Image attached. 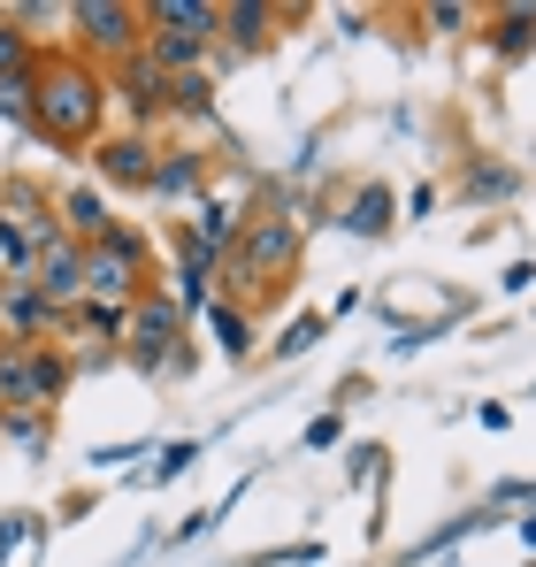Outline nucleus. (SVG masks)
Masks as SVG:
<instances>
[{"mask_svg": "<svg viewBox=\"0 0 536 567\" xmlns=\"http://www.w3.org/2000/svg\"><path fill=\"white\" fill-rule=\"evenodd\" d=\"M115 93L131 100L138 115H162V100H169V78H162V70L146 62V47H138L131 62H115V70H107V100H115Z\"/></svg>", "mask_w": 536, "mask_h": 567, "instance_id": "obj_12", "label": "nucleus"}, {"mask_svg": "<svg viewBox=\"0 0 536 567\" xmlns=\"http://www.w3.org/2000/svg\"><path fill=\"white\" fill-rule=\"evenodd\" d=\"M514 529H522V545H529V553H536V514H522V522H514Z\"/></svg>", "mask_w": 536, "mask_h": 567, "instance_id": "obj_29", "label": "nucleus"}, {"mask_svg": "<svg viewBox=\"0 0 536 567\" xmlns=\"http://www.w3.org/2000/svg\"><path fill=\"white\" fill-rule=\"evenodd\" d=\"M0 277H8V269H0Z\"/></svg>", "mask_w": 536, "mask_h": 567, "instance_id": "obj_31", "label": "nucleus"}, {"mask_svg": "<svg viewBox=\"0 0 536 567\" xmlns=\"http://www.w3.org/2000/svg\"><path fill=\"white\" fill-rule=\"evenodd\" d=\"M107 70H92L85 54H39V100H31V131L54 146H92L107 123Z\"/></svg>", "mask_w": 536, "mask_h": 567, "instance_id": "obj_1", "label": "nucleus"}, {"mask_svg": "<svg viewBox=\"0 0 536 567\" xmlns=\"http://www.w3.org/2000/svg\"><path fill=\"white\" fill-rule=\"evenodd\" d=\"M207 39H177V31H146V62L162 70V78H199L207 70Z\"/></svg>", "mask_w": 536, "mask_h": 567, "instance_id": "obj_15", "label": "nucleus"}, {"mask_svg": "<svg viewBox=\"0 0 536 567\" xmlns=\"http://www.w3.org/2000/svg\"><path fill=\"white\" fill-rule=\"evenodd\" d=\"M223 8L215 0H146V31H177V39H207L215 47Z\"/></svg>", "mask_w": 536, "mask_h": 567, "instance_id": "obj_13", "label": "nucleus"}, {"mask_svg": "<svg viewBox=\"0 0 536 567\" xmlns=\"http://www.w3.org/2000/svg\"><path fill=\"white\" fill-rule=\"evenodd\" d=\"M70 353L62 346H16L0 353V406H23V414H47L62 391H70Z\"/></svg>", "mask_w": 536, "mask_h": 567, "instance_id": "obj_5", "label": "nucleus"}, {"mask_svg": "<svg viewBox=\"0 0 536 567\" xmlns=\"http://www.w3.org/2000/svg\"><path fill=\"white\" fill-rule=\"evenodd\" d=\"M238 230H246V215H230L223 199H199V215H192V230H184V238H192V246H207V254H230V246H238Z\"/></svg>", "mask_w": 536, "mask_h": 567, "instance_id": "obj_18", "label": "nucleus"}, {"mask_svg": "<svg viewBox=\"0 0 536 567\" xmlns=\"http://www.w3.org/2000/svg\"><path fill=\"white\" fill-rule=\"evenodd\" d=\"M192 461H199V445H162V461H154V483H177Z\"/></svg>", "mask_w": 536, "mask_h": 567, "instance_id": "obj_27", "label": "nucleus"}, {"mask_svg": "<svg viewBox=\"0 0 536 567\" xmlns=\"http://www.w3.org/2000/svg\"><path fill=\"white\" fill-rule=\"evenodd\" d=\"M31 100H39V62L0 78V115H8V123H23V131H31Z\"/></svg>", "mask_w": 536, "mask_h": 567, "instance_id": "obj_21", "label": "nucleus"}, {"mask_svg": "<svg viewBox=\"0 0 536 567\" xmlns=\"http://www.w3.org/2000/svg\"><path fill=\"white\" fill-rule=\"evenodd\" d=\"M123 361L138 377H184V315L177 299H162L154 284L131 299V322H123Z\"/></svg>", "mask_w": 536, "mask_h": 567, "instance_id": "obj_3", "label": "nucleus"}, {"mask_svg": "<svg viewBox=\"0 0 536 567\" xmlns=\"http://www.w3.org/2000/svg\"><path fill=\"white\" fill-rule=\"evenodd\" d=\"M31 284H39L47 307H78V299H85V246H70V238L47 246V254L31 261Z\"/></svg>", "mask_w": 536, "mask_h": 567, "instance_id": "obj_10", "label": "nucleus"}, {"mask_svg": "<svg viewBox=\"0 0 536 567\" xmlns=\"http://www.w3.org/2000/svg\"><path fill=\"white\" fill-rule=\"evenodd\" d=\"M483 47L498 62H529L536 54V8H491L483 16Z\"/></svg>", "mask_w": 536, "mask_h": 567, "instance_id": "obj_14", "label": "nucleus"}, {"mask_svg": "<svg viewBox=\"0 0 536 567\" xmlns=\"http://www.w3.org/2000/svg\"><path fill=\"white\" fill-rule=\"evenodd\" d=\"M54 338H62V307H47L31 277H0V353L54 346Z\"/></svg>", "mask_w": 536, "mask_h": 567, "instance_id": "obj_7", "label": "nucleus"}, {"mask_svg": "<svg viewBox=\"0 0 536 567\" xmlns=\"http://www.w3.org/2000/svg\"><path fill=\"white\" fill-rule=\"evenodd\" d=\"M391 207H399L391 185H360L353 199H346V215H338V223H346L353 238H383V230H391Z\"/></svg>", "mask_w": 536, "mask_h": 567, "instance_id": "obj_17", "label": "nucleus"}, {"mask_svg": "<svg viewBox=\"0 0 536 567\" xmlns=\"http://www.w3.org/2000/svg\"><path fill=\"white\" fill-rule=\"evenodd\" d=\"M522 567H536V560H522Z\"/></svg>", "mask_w": 536, "mask_h": 567, "instance_id": "obj_30", "label": "nucleus"}, {"mask_svg": "<svg viewBox=\"0 0 536 567\" xmlns=\"http://www.w3.org/2000/svg\"><path fill=\"white\" fill-rule=\"evenodd\" d=\"M338 437H346V422H338V414H315V422H307V453H330Z\"/></svg>", "mask_w": 536, "mask_h": 567, "instance_id": "obj_28", "label": "nucleus"}, {"mask_svg": "<svg viewBox=\"0 0 536 567\" xmlns=\"http://www.w3.org/2000/svg\"><path fill=\"white\" fill-rule=\"evenodd\" d=\"M31 62H39V54H31V31L16 23V8H0V78H8V70H31Z\"/></svg>", "mask_w": 536, "mask_h": 567, "instance_id": "obj_24", "label": "nucleus"}, {"mask_svg": "<svg viewBox=\"0 0 536 567\" xmlns=\"http://www.w3.org/2000/svg\"><path fill=\"white\" fill-rule=\"evenodd\" d=\"M322 330H330L322 315H299V322L276 338V353H284V361H299V353H315V346H322Z\"/></svg>", "mask_w": 536, "mask_h": 567, "instance_id": "obj_25", "label": "nucleus"}, {"mask_svg": "<svg viewBox=\"0 0 536 567\" xmlns=\"http://www.w3.org/2000/svg\"><path fill=\"white\" fill-rule=\"evenodd\" d=\"M70 31H78V54L92 70H115V62H131L146 47V8H131V0H78Z\"/></svg>", "mask_w": 536, "mask_h": 567, "instance_id": "obj_4", "label": "nucleus"}, {"mask_svg": "<svg viewBox=\"0 0 536 567\" xmlns=\"http://www.w3.org/2000/svg\"><path fill=\"white\" fill-rule=\"evenodd\" d=\"M162 115H215V85H207V78H169Z\"/></svg>", "mask_w": 536, "mask_h": 567, "instance_id": "obj_23", "label": "nucleus"}, {"mask_svg": "<svg viewBox=\"0 0 536 567\" xmlns=\"http://www.w3.org/2000/svg\"><path fill=\"white\" fill-rule=\"evenodd\" d=\"M0 437L16 445V453H47V414H23V406H0Z\"/></svg>", "mask_w": 536, "mask_h": 567, "instance_id": "obj_22", "label": "nucleus"}, {"mask_svg": "<svg viewBox=\"0 0 536 567\" xmlns=\"http://www.w3.org/2000/svg\"><path fill=\"white\" fill-rule=\"evenodd\" d=\"M514 185H522V169H514V162H475V169L460 177L467 199H514Z\"/></svg>", "mask_w": 536, "mask_h": 567, "instance_id": "obj_20", "label": "nucleus"}, {"mask_svg": "<svg viewBox=\"0 0 536 567\" xmlns=\"http://www.w3.org/2000/svg\"><path fill=\"white\" fill-rule=\"evenodd\" d=\"M154 138L146 131H123V138H100V185H123V192H146L154 185Z\"/></svg>", "mask_w": 536, "mask_h": 567, "instance_id": "obj_9", "label": "nucleus"}, {"mask_svg": "<svg viewBox=\"0 0 536 567\" xmlns=\"http://www.w3.org/2000/svg\"><path fill=\"white\" fill-rule=\"evenodd\" d=\"M299 269V223L291 215H246V230H238V246H230V299L246 307V299H261L268 284H291Z\"/></svg>", "mask_w": 536, "mask_h": 567, "instance_id": "obj_2", "label": "nucleus"}, {"mask_svg": "<svg viewBox=\"0 0 536 567\" xmlns=\"http://www.w3.org/2000/svg\"><path fill=\"white\" fill-rule=\"evenodd\" d=\"M207 330H215L223 361H246V353H254V322H246V307L223 299V291H215V307H207Z\"/></svg>", "mask_w": 536, "mask_h": 567, "instance_id": "obj_19", "label": "nucleus"}, {"mask_svg": "<svg viewBox=\"0 0 536 567\" xmlns=\"http://www.w3.org/2000/svg\"><path fill=\"white\" fill-rule=\"evenodd\" d=\"M422 23H430V31H475V8H460V0H437V8H422Z\"/></svg>", "mask_w": 536, "mask_h": 567, "instance_id": "obj_26", "label": "nucleus"}, {"mask_svg": "<svg viewBox=\"0 0 536 567\" xmlns=\"http://www.w3.org/2000/svg\"><path fill=\"white\" fill-rule=\"evenodd\" d=\"M199 185H207V154H192V146H177V154H162L154 162V199H199Z\"/></svg>", "mask_w": 536, "mask_h": 567, "instance_id": "obj_16", "label": "nucleus"}, {"mask_svg": "<svg viewBox=\"0 0 536 567\" xmlns=\"http://www.w3.org/2000/svg\"><path fill=\"white\" fill-rule=\"evenodd\" d=\"M276 8L268 0H230L223 8V23H215V47H223V62H238V54H261L268 39H276Z\"/></svg>", "mask_w": 536, "mask_h": 567, "instance_id": "obj_8", "label": "nucleus"}, {"mask_svg": "<svg viewBox=\"0 0 536 567\" xmlns=\"http://www.w3.org/2000/svg\"><path fill=\"white\" fill-rule=\"evenodd\" d=\"M138 291H146V238L115 223L100 246H85V299H100V307H131Z\"/></svg>", "mask_w": 536, "mask_h": 567, "instance_id": "obj_6", "label": "nucleus"}, {"mask_svg": "<svg viewBox=\"0 0 536 567\" xmlns=\"http://www.w3.org/2000/svg\"><path fill=\"white\" fill-rule=\"evenodd\" d=\"M54 223H62V238L70 246H100L107 230H115V215H107V199H100V185H78L54 199Z\"/></svg>", "mask_w": 536, "mask_h": 567, "instance_id": "obj_11", "label": "nucleus"}]
</instances>
